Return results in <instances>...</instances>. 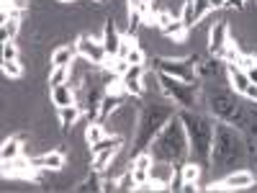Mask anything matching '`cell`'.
<instances>
[{
	"instance_id": "33",
	"label": "cell",
	"mask_w": 257,
	"mask_h": 193,
	"mask_svg": "<svg viewBox=\"0 0 257 193\" xmlns=\"http://www.w3.org/2000/svg\"><path fill=\"white\" fill-rule=\"evenodd\" d=\"M128 67H132V64H128L123 57H118V59H116V67H113V72H116L118 77H123V75L128 72Z\"/></svg>"
},
{
	"instance_id": "4",
	"label": "cell",
	"mask_w": 257,
	"mask_h": 193,
	"mask_svg": "<svg viewBox=\"0 0 257 193\" xmlns=\"http://www.w3.org/2000/svg\"><path fill=\"white\" fill-rule=\"evenodd\" d=\"M178 111L173 101L167 103H152V106H144L142 116L137 119V134H134V152H139V149H147L149 144H152V139L160 134V129L173 119Z\"/></svg>"
},
{
	"instance_id": "36",
	"label": "cell",
	"mask_w": 257,
	"mask_h": 193,
	"mask_svg": "<svg viewBox=\"0 0 257 193\" xmlns=\"http://www.w3.org/2000/svg\"><path fill=\"white\" fill-rule=\"evenodd\" d=\"M244 72H247L249 82H252V85H257V64H252V67H249V70H244Z\"/></svg>"
},
{
	"instance_id": "14",
	"label": "cell",
	"mask_w": 257,
	"mask_h": 193,
	"mask_svg": "<svg viewBox=\"0 0 257 193\" xmlns=\"http://www.w3.org/2000/svg\"><path fill=\"white\" fill-rule=\"evenodd\" d=\"M123 106V95H116V93H105L103 101H100V109H98V121L105 124L118 109Z\"/></svg>"
},
{
	"instance_id": "7",
	"label": "cell",
	"mask_w": 257,
	"mask_h": 193,
	"mask_svg": "<svg viewBox=\"0 0 257 193\" xmlns=\"http://www.w3.org/2000/svg\"><path fill=\"white\" fill-rule=\"evenodd\" d=\"M208 106H211V114L226 121V124H239L242 119V109L237 106V93H226V90H216L208 95Z\"/></svg>"
},
{
	"instance_id": "31",
	"label": "cell",
	"mask_w": 257,
	"mask_h": 193,
	"mask_svg": "<svg viewBox=\"0 0 257 193\" xmlns=\"http://www.w3.org/2000/svg\"><path fill=\"white\" fill-rule=\"evenodd\" d=\"M3 59H18V47L13 41H3Z\"/></svg>"
},
{
	"instance_id": "29",
	"label": "cell",
	"mask_w": 257,
	"mask_h": 193,
	"mask_svg": "<svg viewBox=\"0 0 257 193\" xmlns=\"http://www.w3.org/2000/svg\"><path fill=\"white\" fill-rule=\"evenodd\" d=\"M193 8H196V18H206L213 8H211V0H193Z\"/></svg>"
},
{
	"instance_id": "9",
	"label": "cell",
	"mask_w": 257,
	"mask_h": 193,
	"mask_svg": "<svg viewBox=\"0 0 257 193\" xmlns=\"http://www.w3.org/2000/svg\"><path fill=\"white\" fill-rule=\"evenodd\" d=\"M75 49H77V54L80 57H85V59H90L93 64H103V59L108 57L105 54V47H103V39H93V36H80L77 39V44H75Z\"/></svg>"
},
{
	"instance_id": "38",
	"label": "cell",
	"mask_w": 257,
	"mask_h": 193,
	"mask_svg": "<svg viewBox=\"0 0 257 193\" xmlns=\"http://www.w3.org/2000/svg\"><path fill=\"white\" fill-rule=\"evenodd\" d=\"M59 3H72V0H59Z\"/></svg>"
},
{
	"instance_id": "18",
	"label": "cell",
	"mask_w": 257,
	"mask_h": 193,
	"mask_svg": "<svg viewBox=\"0 0 257 193\" xmlns=\"http://www.w3.org/2000/svg\"><path fill=\"white\" fill-rule=\"evenodd\" d=\"M18 155H24V139L21 137H8L0 147V157L3 160H16Z\"/></svg>"
},
{
	"instance_id": "21",
	"label": "cell",
	"mask_w": 257,
	"mask_h": 193,
	"mask_svg": "<svg viewBox=\"0 0 257 193\" xmlns=\"http://www.w3.org/2000/svg\"><path fill=\"white\" fill-rule=\"evenodd\" d=\"M103 137H105V126H103L100 121H90L88 129H85V142L93 147V144H98Z\"/></svg>"
},
{
	"instance_id": "23",
	"label": "cell",
	"mask_w": 257,
	"mask_h": 193,
	"mask_svg": "<svg viewBox=\"0 0 257 193\" xmlns=\"http://www.w3.org/2000/svg\"><path fill=\"white\" fill-rule=\"evenodd\" d=\"M180 21L185 24V29H188V31L198 24V18H196V8H193V0H185V3H183V8H180Z\"/></svg>"
},
{
	"instance_id": "19",
	"label": "cell",
	"mask_w": 257,
	"mask_h": 193,
	"mask_svg": "<svg viewBox=\"0 0 257 193\" xmlns=\"http://www.w3.org/2000/svg\"><path fill=\"white\" fill-rule=\"evenodd\" d=\"M162 34H165L170 41H178V44H183L185 36H188V29H185V24H183L180 18H173V24L165 26V29H162Z\"/></svg>"
},
{
	"instance_id": "30",
	"label": "cell",
	"mask_w": 257,
	"mask_h": 193,
	"mask_svg": "<svg viewBox=\"0 0 257 193\" xmlns=\"http://www.w3.org/2000/svg\"><path fill=\"white\" fill-rule=\"evenodd\" d=\"M173 13H170V11H157V29L162 31L165 26H170V24H173Z\"/></svg>"
},
{
	"instance_id": "20",
	"label": "cell",
	"mask_w": 257,
	"mask_h": 193,
	"mask_svg": "<svg viewBox=\"0 0 257 193\" xmlns=\"http://www.w3.org/2000/svg\"><path fill=\"white\" fill-rule=\"evenodd\" d=\"M21 31V18L13 16H3V26H0V39L3 41H13Z\"/></svg>"
},
{
	"instance_id": "37",
	"label": "cell",
	"mask_w": 257,
	"mask_h": 193,
	"mask_svg": "<svg viewBox=\"0 0 257 193\" xmlns=\"http://www.w3.org/2000/svg\"><path fill=\"white\" fill-rule=\"evenodd\" d=\"M211 8H213V11H221V8H226V0H211Z\"/></svg>"
},
{
	"instance_id": "2",
	"label": "cell",
	"mask_w": 257,
	"mask_h": 193,
	"mask_svg": "<svg viewBox=\"0 0 257 193\" xmlns=\"http://www.w3.org/2000/svg\"><path fill=\"white\" fill-rule=\"evenodd\" d=\"M185 134H188V144H190V155L188 160H196L198 165H211V149H213V126L208 116L193 111V109H180L178 111Z\"/></svg>"
},
{
	"instance_id": "22",
	"label": "cell",
	"mask_w": 257,
	"mask_h": 193,
	"mask_svg": "<svg viewBox=\"0 0 257 193\" xmlns=\"http://www.w3.org/2000/svg\"><path fill=\"white\" fill-rule=\"evenodd\" d=\"M70 77H72L70 67H52V72H49V88H54V85H67Z\"/></svg>"
},
{
	"instance_id": "6",
	"label": "cell",
	"mask_w": 257,
	"mask_h": 193,
	"mask_svg": "<svg viewBox=\"0 0 257 193\" xmlns=\"http://www.w3.org/2000/svg\"><path fill=\"white\" fill-rule=\"evenodd\" d=\"M155 70L157 72H165V75H173V77H180L185 82H196V64H201L198 54H190L185 59L180 57H160L155 59Z\"/></svg>"
},
{
	"instance_id": "16",
	"label": "cell",
	"mask_w": 257,
	"mask_h": 193,
	"mask_svg": "<svg viewBox=\"0 0 257 193\" xmlns=\"http://www.w3.org/2000/svg\"><path fill=\"white\" fill-rule=\"evenodd\" d=\"M57 114H59V126H62V132H70V129L80 121L82 109H80L77 103H72V106H64V109H57Z\"/></svg>"
},
{
	"instance_id": "13",
	"label": "cell",
	"mask_w": 257,
	"mask_h": 193,
	"mask_svg": "<svg viewBox=\"0 0 257 193\" xmlns=\"http://www.w3.org/2000/svg\"><path fill=\"white\" fill-rule=\"evenodd\" d=\"M36 170H52V173H59V170L64 167V155L59 152V149H54V152H44L41 157H34L31 160Z\"/></svg>"
},
{
	"instance_id": "25",
	"label": "cell",
	"mask_w": 257,
	"mask_h": 193,
	"mask_svg": "<svg viewBox=\"0 0 257 193\" xmlns=\"http://www.w3.org/2000/svg\"><path fill=\"white\" fill-rule=\"evenodd\" d=\"M128 64H147V54H144V49L137 44V41H134V44H132V49H128L126 52V57H123Z\"/></svg>"
},
{
	"instance_id": "11",
	"label": "cell",
	"mask_w": 257,
	"mask_h": 193,
	"mask_svg": "<svg viewBox=\"0 0 257 193\" xmlns=\"http://www.w3.org/2000/svg\"><path fill=\"white\" fill-rule=\"evenodd\" d=\"M103 47H105V54H113L118 57V49H121V41L123 36L116 31V24H113V18H105V26H103Z\"/></svg>"
},
{
	"instance_id": "8",
	"label": "cell",
	"mask_w": 257,
	"mask_h": 193,
	"mask_svg": "<svg viewBox=\"0 0 257 193\" xmlns=\"http://www.w3.org/2000/svg\"><path fill=\"white\" fill-rule=\"evenodd\" d=\"M254 180L257 178H254L252 170H234V173H229L219 183L206 185V190H244V188H252Z\"/></svg>"
},
{
	"instance_id": "12",
	"label": "cell",
	"mask_w": 257,
	"mask_h": 193,
	"mask_svg": "<svg viewBox=\"0 0 257 193\" xmlns=\"http://www.w3.org/2000/svg\"><path fill=\"white\" fill-rule=\"evenodd\" d=\"M226 75H229V85H231V90L237 93V95H244V90L249 88V77L247 72L239 67V64H226Z\"/></svg>"
},
{
	"instance_id": "5",
	"label": "cell",
	"mask_w": 257,
	"mask_h": 193,
	"mask_svg": "<svg viewBox=\"0 0 257 193\" xmlns=\"http://www.w3.org/2000/svg\"><path fill=\"white\" fill-rule=\"evenodd\" d=\"M160 93L173 101L180 109H196V101H198V82H185L180 77L173 75H165L160 72Z\"/></svg>"
},
{
	"instance_id": "27",
	"label": "cell",
	"mask_w": 257,
	"mask_h": 193,
	"mask_svg": "<svg viewBox=\"0 0 257 193\" xmlns=\"http://www.w3.org/2000/svg\"><path fill=\"white\" fill-rule=\"evenodd\" d=\"M142 85H144V90H160V72L157 70H144Z\"/></svg>"
},
{
	"instance_id": "17",
	"label": "cell",
	"mask_w": 257,
	"mask_h": 193,
	"mask_svg": "<svg viewBox=\"0 0 257 193\" xmlns=\"http://www.w3.org/2000/svg\"><path fill=\"white\" fill-rule=\"evenodd\" d=\"M75 59H77V49L62 44V47H57L52 52V67H70Z\"/></svg>"
},
{
	"instance_id": "39",
	"label": "cell",
	"mask_w": 257,
	"mask_h": 193,
	"mask_svg": "<svg viewBox=\"0 0 257 193\" xmlns=\"http://www.w3.org/2000/svg\"><path fill=\"white\" fill-rule=\"evenodd\" d=\"M95 3H103V0H95Z\"/></svg>"
},
{
	"instance_id": "35",
	"label": "cell",
	"mask_w": 257,
	"mask_h": 193,
	"mask_svg": "<svg viewBox=\"0 0 257 193\" xmlns=\"http://www.w3.org/2000/svg\"><path fill=\"white\" fill-rule=\"evenodd\" d=\"M242 98H247V101L257 103V85H249V88L244 90V95H242Z\"/></svg>"
},
{
	"instance_id": "15",
	"label": "cell",
	"mask_w": 257,
	"mask_h": 193,
	"mask_svg": "<svg viewBox=\"0 0 257 193\" xmlns=\"http://www.w3.org/2000/svg\"><path fill=\"white\" fill-rule=\"evenodd\" d=\"M49 95H52V103L57 106V109H64V106L77 103L75 88H72L70 82H67V85H54V88H49Z\"/></svg>"
},
{
	"instance_id": "3",
	"label": "cell",
	"mask_w": 257,
	"mask_h": 193,
	"mask_svg": "<svg viewBox=\"0 0 257 193\" xmlns=\"http://www.w3.org/2000/svg\"><path fill=\"white\" fill-rule=\"evenodd\" d=\"M244 139L231 124L213 126V149H211V165L213 167H229L244 160Z\"/></svg>"
},
{
	"instance_id": "32",
	"label": "cell",
	"mask_w": 257,
	"mask_h": 193,
	"mask_svg": "<svg viewBox=\"0 0 257 193\" xmlns=\"http://www.w3.org/2000/svg\"><path fill=\"white\" fill-rule=\"evenodd\" d=\"M237 64H239V67H242V70H249V67H252V64H257V54H242Z\"/></svg>"
},
{
	"instance_id": "34",
	"label": "cell",
	"mask_w": 257,
	"mask_h": 193,
	"mask_svg": "<svg viewBox=\"0 0 257 193\" xmlns=\"http://www.w3.org/2000/svg\"><path fill=\"white\" fill-rule=\"evenodd\" d=\"M29 6H31V0H11V8H16V11H29Z\"/></svg>"
},
{
	"instance_id": "26",
	"label": "cell",
	"mask_w": 257,
	"mask_h": 193,
	"mask_svg": "<svg viewBox=\"0 0 257 193\" xmlns=\"http://www.w3.org/2000/svg\"><path fill=\"white\" fill-rule=\"evenodd\" d=\"M116 188H118V190H137V180H134L132 167H128L126 173H121V175L116 178Z\"/></svg>"
},
{
	"instance_id": "24",
	"label": "cell",
	"mask_w": 257,
	"mask_h": 193,
	"mask_svg": "<svg viewBox=\"0 0 257 193\" xmlns=\"http://www.w3.org/2000/svg\"><path fill=\"white\" fill-rule=\"evenodd\" d=\"M3 72H6V77L18 80V77H24V64L18 59H3Z\"/></svg>"
},
{
	"instance_id": "10",
	"label": "cell",
	"mask_w": 257,
	"mask_h": 193,
	"mask_svg": "<svg viewBox=\"0 0 257 193\" xmlns=\"http://www.w3.org/2000/svg\"><path fill=\"white\" fill-rule=\"evenodd\" d=\"M229 39H231V36H229V24H226V18L216 21V24L211 26V31H208V52H211V54H219V52L226 47Z\"/></svg>"
},
{
	"instance_id": "1",
	"label": "cell",
	"mask_w": 257,
	"mask_h": 193,
	"mask_svg": "<svg viewBox=\"0 0 257 193\" xmlns=\"http://www.w3.org/2000/svg\"><path fill=\"white\" fill-rule=\"evenodd\" d=\"M152 152L155 160H162V162H173V165H183L190 155V144H188V134H185V126L180 121V116L175 114L170 119L160 134L152 139V144L147 147Z\"/></svg>"
},
{
	"instance_id": "28",
	"label": "cell",
	"mask_w": 257,
	"mask_h": 193,
	"mask_svg": "<svg viewBox=\"0 0 257 193\" xmlns=\"http://www.w3.org/2000/svg\"><path fill=\"white\" fill-rule=\"evenodd\" d=\"M100 175H103V173H98V170H93V173H90L88 178H85V183H82V185H77V190H103Z\"/></svg>"
},
{
	"instance_id": "40",
	"label": "cell",
	"mask_w": 257,
	"mask_h": 193,
	"mask_svg": "<svg viewBox=\"0 0 257 193\" xmlns=\"http://www.w3.org/2000/svg\"><path fill=\"white\" fill-rule=\"evenodd\" d=\"M226 3H229V0H226Z\"/></svg>"
}]
</instances>
